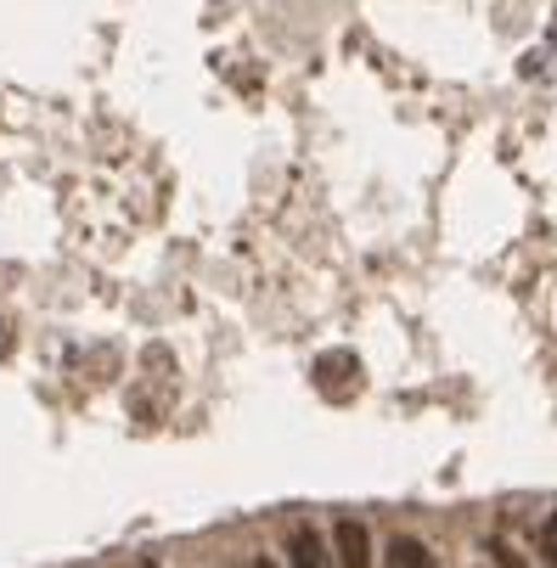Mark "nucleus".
<instances>
[{
    "label": "nucleus",
    "mask_w": 557,
    "mask_h": 568,
    "mask_svg": "<svg viewBox=\"0 0 557 568\" xmlns=\"http://www.w3.org/2000/svg\"><path fill=\"white\" fill-rule=\"evenodd\" d=\"M333 541H338V568H372V534H367V523L344 518L333 529Z\"/></svg>",
    "instance_id": "obj_1"
},
{
    "label": "nucleus",
    "mask_w": 557,
    "mask_h": 568,
    "mask_svg": "<svg viewBox=\"0 0 557 568\" xmlns=\"http://www.w3.org/2000/svg\"><path fill=\"white\" fill-rule=\"evenodd\" d=\"M287 568H333V557H326L315 529H293L287 534Z\"/></svg>",
    "instance_id": "obj_2"
},
{
    "label": "nucleus",
    "mask_w": 557,
    "mask_h": 568,
    "mask_svg": "<svg viewBox=\"0 0 557 568\" xmlns=\"http://www.w3.org/2000/svg\"><path fill=\"white\" fill-rule=\"evenodd\" d=\"M388 568H434V563H429V546L400 534V541H388Z\"/></svg>",
    "instance_id": "obj_3"
},
{
    "label": "nucleus",
    "mask_w": 557,
    "mask_h": 568,
    "mask_svg": "<svg viewBox=\"0 0 557 568\" xmlns=\"http://www.w3.org/2000/svg\"><path fill=\"white\" fill-rule=\"evenodd\" d=\"M541 552H546V563L557 568V513H552V523H546V534H541Z\"/></svg>",
    "instance_id": "obj_4"
},
{
    "label": "nucleus",
    "mask_w": 557,
    "mask_h": 568,
    "mask_svg": "<svg viewBox=\"0 0 557 568\" xmlns=\"http://www.w3.org/2000/svg\"><path fill=\"white\" fill-rule=\"evenodd\" d=\"M490 552H496V563H502V568H523V557H518V552H507L502 541H496V546H490Z\"/></svg>",
    "instance_id": "obj_5"
},
{
    "label": "nucleus",
    "mask_w": 557,
    "mask_h": 568,
    "mask_svg": "<svg viewBox=\"0 0 557 568\" xmlns=\"http://www.w3.org/2000/svg\"><path fill=\"white\" fill-rule=\"evenodd\" d=\"M253 568H276V563H271V557H259V563H253Z\"/></svg>",
    "instance_id": "obj_6"
},
{
    "label": "nucleus",
    "mask_w": 557,
    "mask_h": 568,
    "mask_svg": "<svg viewBox=\"0 0 557 568\" xmlns=\"http://www.w3.org/2000/svg\"><path fill=\"white\" fill-rule=\"evenodd\" d=\"M147 568H152V563H147Z\"/></svg>",
    "instance_id": "obj_7"
}]
</instances>
